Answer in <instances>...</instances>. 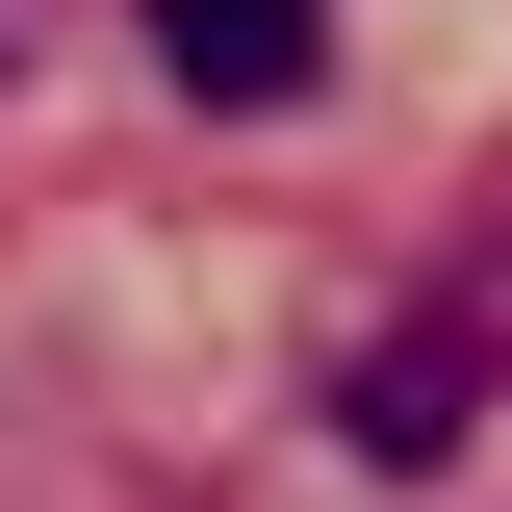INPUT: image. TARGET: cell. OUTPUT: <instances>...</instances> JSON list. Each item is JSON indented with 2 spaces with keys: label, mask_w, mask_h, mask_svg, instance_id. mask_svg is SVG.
Here are the masks:
<instances>
[{
  "label": "cell",
  "mask_w": 512,
  "mask_h": 512,
  "mask_svg": "<svg viewBox=\"0 0 512 512\" xmlns=\"http://www.w3.org/2000/svg\"><path fill=\"white\" fill-rule=\"evenodd\" d=\"M308 0H154V77H180V103H308Z\"/></svg>",
  "instance_id": "2"
},
{
  "label": "cell",
  "mask_w": 512,
  "mask_h": 512,
  "mask_svg": "<svg viewBox=\"0 0 512 512\" xmlns=\"http://www.w3.org/2000/svg\"><path fill=\"white\" fill-rule=\"evenodd\" d=\"M487 384H512V231L461 256V282H410V308L333 359V436H359V461H461V436H487Z\"/></svg>",
  "instance_id": "1"
}]
</instances>
